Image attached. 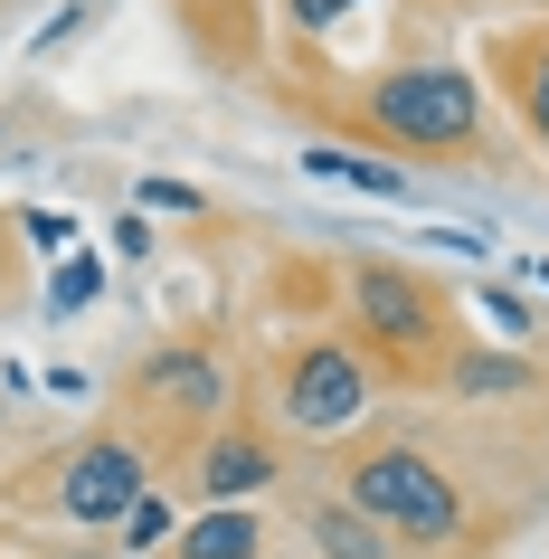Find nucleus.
<instances>
[{"label":"nucleus","instance_id":"nucleus-1","mask_svg":"<svg viewBox=\"0 0 549 559\" xmlns=\"http://www.w3.org/2000/svg\"><path fill=\"white\" fill-rule=\"evenodd\" d=\"M342 502L389 531V550H455V540H474L464 484L435 465V455H417V445H370V455H350Z\"/></svg>","mask_w":549,"mask_h":559},{"label":"nucleus","instance_id":"nucleus-2","mask_svg":"<svg viewBox=\"0 0 549 559\" xmlns=\"http://www.w3.org/2000/svg\"><path fill=\"white\" fill-rule=\"evenodd\" d=\"M350 332L379 352V370H435L445 342H455V304H445V285L417 275V265L360 257L350 265ZM360 342H350V352H360Z\"/></svg>","mask_w":549,"mask_h":559},{"label":"nucleus","instance_id":"nucleus-3","mask_svg":"<svg viewBox=\"0 0 549 559\" xmlns=\"http://www.w3.org/2000/svg\"><path fill=\"white\" fill-rule=\"evenodd\" d=\"M350 123L407 152H484V86L464 67H389L350 95Z\"/></svg>","mask_w":549,"mask_h":559},{"label":"nucleus","instance_id":"nucleus-4","mask_svg":"<svg viewBox=\"0 0 549 559\" xmlns=\"http://www.w3.org/2000/svg\"><path fill=\"white\" fill-rule=\"evenodd\" d=\"M228 389H237V370H228V352L218 342H162L152 360H133V427L123 437L133 445H200V437H218L228 427Z\"/></svg>","mask_w":549,"mask_h":559},{"label":"nucleus","instance_id":"nucleus-5","mask_svg":"<svg viewBox=\"0 0 549 559\" xmlns=\"http://www.w3.org/2000/svg\"><path fill=\"white\" fill-rule=\"evenodd\" d=\"M370 408V360L350 352V342H294L275 360V417L303 427V437H332L350 417Z\"/></svg>","mask_w":549,"mask_h":559},{"label":"nucleus","instance_id":"nucleus-6","mask_svg":"<svg viewBox=\"0 0 549 559\" xmlns=\"http://www.w3.org/2000/svg\"><path fill=\"white\" fill-rule=\"evenodd\" d=\"M58 465H67L58 474V512H67V522H123V512L152 493V455L123 437V427L86 437L76 455H58Z\"/></svg>","mask_w":549,"mask_h":559},{"label":"nucleus","instance_id":"nucleus-7","mask_svg":"<svg viewBox=\"0 0 549 559\" xmlns=\"http://www.w3.org/2000/svg\"><path fill=\"white\" fill-rule=\"evenodd\" d=\"M275 474H285L275 437H265V427H247V417H228L218 437H200V465H190V493H200V502H247V493H265Z\"/></svg>","mask_w":549,"mask_h":559},{"label":"nucleus","instance_id":"nucleus-8","mask_svg":"<svg viewBox=\"0 0 549 559\" xmlns=\"http://www.w3.org/2000/svg\"><path fill=\"white\" fill-rule=\"evenodd\" d=\"M492 67L512 76V105H521V123L549 143V29H502L492 38Z\"/></svg>","mask_w":549,"mask_h":559},{"label":"nucleus","instance_id":"nucleus-9","mask_svg":"<svg viewBox=\"0 0 549 559\" xmlns=\"http://www.w3.org/2000/svg\"><path fill=\"white\" fill-rule=\"evenodd\" d=\"M171 559H265V522L247 502H208L190 531H171Z\"/></svg>","mask_w":549,"mask_h":559},{"label":"nucleus","instance_id":"nucleus-10","mask_svg":"<svg viewBox=\"0 0 549 559\" xmlns=\"http://www.w3.org/2000/svg\"><path fill=\"white\" fill-rule=\"evenodd\" d=\"M303 171H313V180H342V190H360V200H407V171H398V162H360V152H342V143H313V152H303Z\"/></svg>","mask_w":549,"mask_h":559},{"label":"nucleus","instance_id":"nucleus-11","mask_svg":"<svg viewBox=\"0 0 549 559\" xmlns=\"http://www.w3.org/2000/svg\"><path fill=\"white\" fill-rule=\"evenodd\" d=\"M303 531H313L332 559H389V531L370 512H350V502H303Z\"/></svg>","mask_w":549,"mask_h":559},{"label":"nucleus","instance_id":"nucleus-12","mask_svg":"<svg viewBox=\"0 0 549 559\" xmlns=\"http://www.w3.org/2000/svg\"><path fill=\"white\" fill-rule=\"evenodd\" d=\"M95 295H105V265L95 257H67L58 275H48V313H86Z\"/></svg>","mask_w":549,"mask_h":559},{"label":"nucleus","instance_id":"nucleus-13","mask_svg":"<svg viewBox=\"0 0 549 559\" xmlns=\"http://www.w3.org/2000/svg\"><path fill=\"white\" fill-rule=\"evenodd\" d=\"M115 531H123V550H171V531H180V522H171V502H162V493H143Z\"/></svg>","mask_w":549,"mask_h":559},{"label":"nucleus","instance_id":"nucleus-14","mask_svg":"<svg viewBox=\"0 0 549 559\" xmlns=\"http://www.w3.org/2000/svg\"><path fill=\"white\" fill-rule=\"evenodd\" d=\"M484 313H492V332H512V342H521V332H540V304H521L512 285H492V295H484Z\"/></svg>","mask_w":549,"mask_h":559},{"label":"nucleus","instance_id":"nucleus-15","mask_svg":"<svg viewBox=\"0 0 549 559\" xmlns=\"http://www.w3.org/2000/svg\"><path fill=\"white\" fill-rule=\"evenodd\" d=\"M350 10H360V0H285V20H294V29H342Z\"/></svg>","mask_w":549,"mask_h":559},{"label":"nucleus","instance_id":"nucleus-16","mask_svg":"<svg viewBox=\"0 0 549 559\" xmlns=\"http://www.w3.org/2000/svg\"><path fill=\"white\" fill-rule=\"evenodd\" d=\"M20 228H29V247H48V257H58V247H76V218H58V209H29Z\"/></svg>","mask_w":549,"mask_h":559},{"label":"nucleus","instance_id":"nucleus-17","mask_svg":"<svg viewBox=\"0 0 549 559\" xmlns=\"http://www.w3.org/2000/svg\"><path fill=\"white\" fill-rule=\"evenodd\" d=\"M143 209H200V190L190 180H143Z\"/></svg>","mask_w":549,"mask_h":559}]
</instances>
